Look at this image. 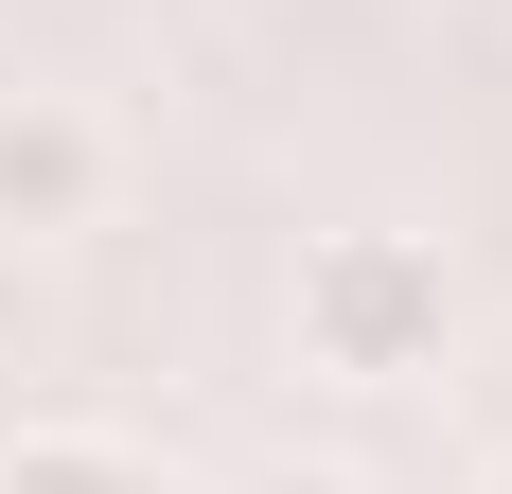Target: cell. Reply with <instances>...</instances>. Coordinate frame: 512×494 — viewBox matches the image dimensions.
<instances>
[{"label":"cell","instance_id":"cell-1","mask_svg":"<svg viewBox=\"0 0 512 494\" xmlns=\"http://www.w3.org/2000/svg\"><path fill=\"white\" fill-rule=\"evenodd\" d=\"M442 318H460V283H442L424 230H336V247H301V353L336 371V389L442 371Z\"/></svg>","mask_w":512,"mask_h":494},{"label":"cell","instance_id":"cell-2","mask_svg":"<svg viewBox=\"0 0 512 494\" xmlns=\"http://www.w3.org/2000/svg\"><path fill=\"white\" fill-rule=\"evenodd\" d=\"M106 212V124L53 89H0V230H89Z\"/></svg>","mask_w":512,"mask_h":494},{"label":"cell","instance_id":"cell-3","mask_svg":"<svg viewBox=\"0 0 512 494\" xmlns=\"http://www.w3.org/2000/svg\"><path fill=\"white\" fill-rule=\"evenodd\" d=\"M0 494H177V477L106 424H36V442H0Z\"/></svg>","mask_w":512,"mask_h":494},{"label":"cell","instance_id":"cell-4","mask_svg":"<svg viewBox=\"0 0 512 494\" xmlns=\"http://www.w3.org/2000/svg\"><path fill=\"white\" fill-rule=\"evenodd\" d=\"M248 494H354V477H336V459H283V477H248Z\"/></svg>","mask_w":512,"mask_h":494},{"label":"cell","instance_id":"cell-5","mask_svg":"<svg viewBox=\"0 0 512 494\" xmlns=\"http://www.w3.org/2000/svg\"><path fill=\"white\" fill-rule=\"evenodd\" d=\"M495 494H512V477H495Z\"/></svg>","mask_w":512,"mask_h":494}]
</instances>
